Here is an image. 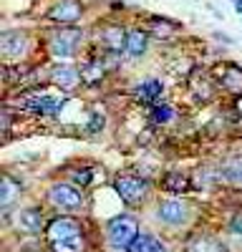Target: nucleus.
Here are the masks:
<instances>
[{"label":"nucleus","instance_id":"16","mask_svg":"<svg viewBox=\"0 0 242 252\" xmlns=\"http://www.w3.org/2000/svg\"><path fill=\"white\" fill-rule=\"evenodd\" d=\"M0 202H3V209H10L13 204H15V199H18V194H20V187H18V182H13L10 177H3V184H0Z\"/></svg>","mask_w":242,"mask_h":252},{"label":"nucleus","instance_id":"13","mask_svg":"<svg viewBox=\"0 0 242 252\" xmlns=\"http://www.w3.org/2000/svg\"><path fill=\"white\" fill-rule=\"evenodd\" d=\"M147 48H149V35H147V31H131V33L126 35V53H129V56L139 58V56L147 53Z\"/></svg>","mask_w":242,"mask_h":252},{"label":"nucleus","instance_id":"25","mask_svg":"<svg viewBox=\"0 0 242 252\" xmlns=\"http://www.w3.org/2000/svg\"><path fill=\"white\" fill-rule=\"evenodd\" d=\"M101 129H104V116L96 114V111H91V114H89V124H86V131H89V134H96V131H101Z\"/></svg>","mask_w":242,"mask_h":252},{"label":"nucleus","instance_id":"29","mask_svg":"<svg viewBox=\"0 0 242 252\" xmlns=\"http://www.w3.org/2000/svg\"><path fill=\"white\" fill-rule=\"evenodd\" d=\"M232 5H235V10L242 15V0H232Z\"/></svg>","mask_w":242,"mask_h":252},{"label":"nucleus","instance_id":"3","mask_svg":"<svg viewBox=\"0 0 242 252\" xmlns=\"http://www.w3.org/2000/svg\"><path fill=\"white\" fill-rule=\"evenodd\" d=\"M78 43H81V31L78 28H73V26L58 28L51 38V53L58 56V58H68L78 51Z\"/></svg>","mask_w":242,"mask_h":252},{"label":"nucleus","instance_id":"20","mask_svg":"<svg viewBox=\"0 0 242 252\" xmlns=\"http://www.w3.org/2000/svg\"><path fill=\"white\" fill-rule=\"evenodd\" d=\"M187 187H189V179L184 174L169 172L164 177V189H169V192H187Z\"/></svg>","mask_w":242,"mask_h":252},{"label":"nucleus","instance_id":"22","mask_svg":"<svg viewBox=\"0 0 242 252\" xmlns=\"http://www.w3.org/2000/svg\"><path fill=\"white\" fill-rule=\"evenodd\" d=\"M151 31H154L159 38H169V35L177 31V26L169 23V20H164V18H151Z\"/></svg>","mask_w":242,"mask_h":252},{"label":"nucleus","instance_id":"8","mask_svg":"<svg viewBox=\"0 0 242 252\" xmlns=\"http://www.w3.org/2000/svg\"><path fill=\"white\" fill-rule=\"evenodd\" d=\"M156 215H159L161 222H167V224H182L187 220V207H184V202H179V199H167V202L159 204Z\"/></svg>","mask_w":242,"mask_h":252},{"label":"nucleus","instance_id":"5","mask_svg":"<svg viewBox=\"0 0 242 252\" xmlns=\"http://www.w3.org/2000/svg\"><path fill=\"white\" fill-rule=\"evenodd\" d=\"M63 106V98H53V96H43V94H35L28 96L23 101V109L30 114H46V116H56Z\"/></svg>","mask_w":242,"mask_h":252},{"label":"nucleus","instance_id":"11","mask_svg":"<svg viewBox=\"0 0 242 252\" xmlns=\"http://www.w3.org/2000/svg\"><path fill=\"white\" fill-rule=\"evenodd\" d=\"M217 76H219V83L225 89H230L235 94H242V68H237V66H222Z\"/></svg>","mask_w":242,"mask_h":252},{"label":"nucleus","instance_id":"2","mask_svg":"<svg viewBox=\"0 0 242 252\" xmlns=\"http://www.w3.org/2000/svg\"><path fill=\"white\" fill-rule=\"evenodd\" d=\"M114 187H116L119 197L124 199L126 204H131V207H136V204L144 202V197H147V192H149V184H147V179H141V177H136V174H124V177H116Z\"/></svg>","mask_w":242,"mask_h":252},{"label":"nucleus","instance_id":"24","mask_svg":"<svg viewBox=\"0 0 242 252\" xmlns=\"http://www.w3.org/2000/svg\"><path fill=\"white\" fill-rule=\"evenodd\" d=\"M172 116H174V111H172L169 103H156L154 111H151V121L154 124H167Z\"/></svg>","mask_w":242,"mask_h":252},{"label":"nucleus","instance_id":"26","mask_svg":"<svg viewBox=\"0 0 242 252\" xmlns=\"http://www.w3.org/2000/svg\"><path fill=\"white\" fill-rule=\"evenodd\" d=\"M91 169H78V172H73V179L78 182V184H89L91 182Z\"/></svg>","mask_w":242,"mask_h":252},{"label":"nucleus","instance_id":"23","mask_svg":"<svg viewBox=\"0 0 242 252\" xmlns=\"http://www.w3.org/2000/svg\"><path fill=\"white\" fill-rule=\"evenodd\" d=\"M101 76H104V66H101V63H96V66H93V61H91V63H86V66L81 68V78H84L86 83H93Z\"/></svg>","mask_w":242,"mask_h":252},{"label":"nucleus","instance_id":"1","mask_svg":"<svg viewBox=\"0 0 242 252\" xmlns=\"http://www.w3.org/2000/svg\"><path fill=\"white\" fill-rule=\"evenodd\" d=\"M106 235H109V242L114 247H121V250H126L136 237H139V222L136 217L131 215H119L109 222L106 227Z\"/></svg>","mask_w":242,"mask_h":252},{"label":"nucleus","instance_id":"10","mask_svg":"<svg viewBox=\"0 0 242 252\" xmlns=\"http://www.w3.org/2000/svg\"><path fill=\"white\" fill-rule=\"evenodd\" d=\"M26 51V33L23 31H8L3 33V56L15 58Z\"/></svg>","mask_w":242,"mask_h":252},{"label":"nucleus","instance_id":"6","mask_svg":"<svg viewBox=\"0 0 242 252\" xmlns=\"http://www.w3.org/2000/svg\"><path fill=\"white\" fill-rule=\"evenodd\" d=\"M81 235V224L71 217H56L48 224V240L51 242H60V240H71Z\"/></svg>","mask_w":242,"mask_h":252},{"label":"nucleus","instance_id":"9","mask_svg":"<svg viewBox=\"0 0 242 252\" xmlns=\"http://www.w3.org/2000/svg\"><path fill=\"white\" fill-rule=\"evenodd\" d=\"M51 81L56 86H60L63 91H73L81 83V71L76 66H56L51 73Z\"/></svg>","mask_w":242,"mask_h":252},{"label":"nucleus","instance_id":"19","mask_svg":"<svg viewBox=\"0 0 242 252\" xmlns=\"http://www.w3.org/2000/svg\"><path fill=\"white\" fill-rule=\"evenodd\" d=\"M222 172H225V177L230 182H237L242 184V157H232L225 161V166H222Z\"/></svg>","mask_w":242,"mask_h":252},{"label":"nucleus","instance_id":"17","mask_svg":"<svg viewBox=\"0 0 242 252\" xmlns=\"http://www.w3.org/2000/svg\"><path fill=\"white\" fill-rule=\"evenodd\" d=\"M20 224H23L28 232H40L43 229V217H40V209L35 207H28L20 212Z\"/></svg>","mask_w":242,"mask_h":252},{"label":"nucleus","instance_id":"7","mask_svg":"<svg viewBox=\"0 0 242 252\" xmlns=\"http://www.w3.org/2000/svg\"><path fill=\"white\" fill-rule=\"evenodd\" d=\"M48 18L53 20V23H76V20L81 18V5L76 3V0H60V3H56L51 8Z\"/></svg>","mask_w":242,"mask_h":252},{"label":"nucleus","instance_id":"12","mask_svg":"<svg viewBox=\"0 0 242 252\" xmlns=\"http://www.w3.org/2000/svg\"><path fill=\"white\" fill-rule=\"evenodd\" d=\"M126 252H167V247H164V242L156 240L154 235H139L126 247Z\"/></svg>","mask_w":242,"mask_h":252},{"label":"nucleus","instance_id":"18","mask_svg":"<svg viewBox=\"0 0 242 252\" xmlns=\"http://www.w3.org/2000/svg\"><path fill=\"white\" fill-rule=\"evenodd\" d=\"M189 252H225V250L212 237H197L189 242Z\"/></svg>","mask_w":242,"mask_h":252},{"label":"nucleus","instance_id":"4","mask_svg":"<svg viewBox=\"0 0 242 252\" xmlns=\"http://www.w3.org/2000/svg\"><path fill=\"white\" fill-rule=\"evenodd\" d=\"M51 202L60 209H78L81 204H84V197H81V192L73 187V184H53L51 187Z\"/></svg>","mask_w":242,"mask_h":252},{"label":"nucleus","instance_id":"14","mask_svg":"<svg viewBox=\"0 0 242 252\" xmlns=\"http://www.w3.org/2000/svg\"><path fill=\"white\" fill-rule=\"evenodd\" d=\"M126 35L129 33H124L121 26H106L104 28V43L111 51H121V48H126Z\"/></svg>","mask_w":242,"mask_h":252},{"label":"nucleus","instance_id":"28","mask_svg":"<svg viewBox=\"0 0 242 252\" xmlns=\"http://www.w3.org/2000/svg\"><path fill=\"white\" fill-rule=\"evenodd\" d=\"M214 38H217V40H222V43H232V40H230L225 33H214Z\"/></svg>","mask_w":242,"mask_h":252},{"label":"nucleus","instance_id":"27","mask_svg":"<svg viewBox=\"0 0 242 252\" xmlns=\"http://www.w3.org/2000/svg\"><path fill=\"white\" fill-rule=\"evenodd\" d=\"M232 229H235V232H240V235H242V215H240V217H237V220L232 222Z\"/></svg>","mask_w":242,"mask_h":252},{"label":"nucleus","instance_id":"21","mask_svg":"<svg viewBox=\"0 0 242 252\" xmlns=\"http://www.w3.org/2000/svg\"><path fill=\"white\" fill-rule=\"evenodd\" d=\"M53 245V252H81L84 250V240L78 237H71V240H60V242H51Z\"/></svg>","mask_w":242,"mask_h":252},{"label":"nucleus","instance_id":"15","mask_svg":"<svg viewBox=\"0 0 242 252\" xmlns=\"http://www.w3.org/2000/svg\"><path fill=\"white\" fill-rule=\"evenodd\" d=\"M136 96H139L141 101H147V103L156 101V98L161 96V81L149 78V81H144V83H139V86H136Z\"/></svg>","mask_w":242,"mask_h":252}]
</instances>
